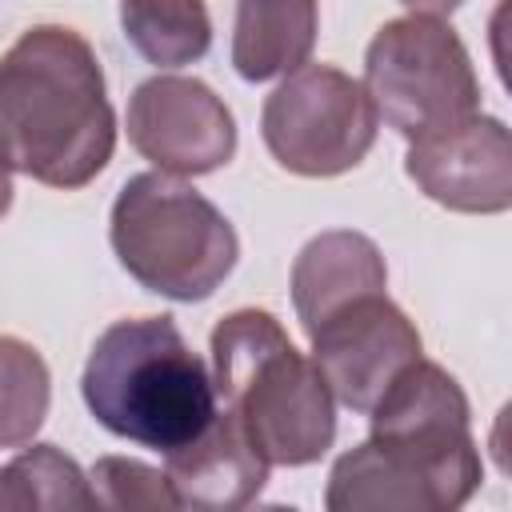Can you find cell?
Listing matches in <instances>:
<instances>
[{"label": "cell", "instance_id": "17", "mask_svg": "<svg viewBox=\"0 0 512 512\" xmlns=\"http://www.w3.org/2000/svg\"><path fill=\"white\" fill-rule=\"evenodd\" d=\"M96 508H112V512H168L180 508L176 492L168 484V476L144 460H128V456H100L88 472Z\"/></svg>", "mask_w": 512, "mask_h": 512}, {"label": "cell", "instance_id": "2", "mask_svg": "<svg viewBox=\"0 0 512 512\" xmlns=\"http://www.w3.org/2000/svg\"><path fill=\"white\" fill-rule=\"evenodd\" d=\"M116 148V112L92 44L36 24L0 56V160L48 188H84Z\"/></svg>", "mask_w": 512, "mask_h": 512}, {"label": "cell", "instance_id": "12", "mask_svg": "<svg viewBox=\"0 0 512 512\" xmlns=\"http://www.w3.org/2000/svg\"><path fill=\"white\" fill-rule=\"evenodd\" d=\"M384 288H388L384 256L364 232H348V228L320 232L300 248L292 264V308L304 332L316 328L340 304Z\"/></svg>", "mask_w": 512, "mask_h": 512}, {"label": "cell", "instance_id": "15", "mask_svg": "<svg viewBox=\"0 0 512 512\" xmlns=\"http://www.w3.org/2000/svg\"><path fill=\"white\" fill-rule=\"evenodd\" d=\"M96 508L92 484L56 444H32L0 468V512Z\"/></svg>", "mask_w": 512, "mask_h": 512}, {"label": "cell", "instance_id": "1", "mask_svg": "<svg viewBox=\"0 0 512 512\" xmlns=\"http://www.w3.org/2000/svg\"><path fill=\"white\" fill-rule=\"evenodd\" d=\"M468 396L440 364L416 356L368 408L372 436L328 472L332 512H452L484 480L468 432Z\"/></svg>", "mask_w": 512, "mask_h": 512}, {"label": "cell", "instance_id": "11", "mask_svg": "<svg viewBox=\"0 0 512 512\" xmlns=\"http://www.w3.org/2000/svg\"><path fill=\"white\" fill-rule=\"evenodd\" d=\"M268 468L272 464L252 448L244 428L224 408H216L212 424L196 440L164 456V476L176 492V504L204 512L252 504L268 484Z\"/></svg>", "mask_w": 512, "mask_h": 512}, {"label": "cell", "instance_id": "7", "mask_svg": "<svg viewBox=\"0 0 512 512\" xmlns=\"http://www.w3.org/2000/svg\"><path fill=\"white\" fill-rule=\"evenodd\" d=\"M376 108L364 84L332 64H300L264 100L260 132L272 160L296 176H340L376 144Z\"/></svg>", "mask_w": 512, "mask_h": 512}, {"label": "cell", "instance_id": "14", "mask_svg": "<svg viewBox=\"0 0 512 512\" xmlns=\"http://www.w3.org/2000/svg\"><path fill=\"white\" fill-rule=\"evenodd\" d=\"M120 28L156 68L196 64L212 48V16L204 0H120Z\"/></svg>", "mask_w": 512, "mask_h": 512}, {"label": "cell", "instance_id": "4", "mask_svg": "<svg viewBox=\"0 0 512 512\" xmlns=\"http://www.w3.org/2000/svg\"><path fill=\"white\" fill-rule=\"evenodd\" d=\"M212 384L216 404L268 464H312L336 440L324 376L264 308H236L212 328Z\"/></svg>", "mask_w": 512, "mask_h": 512}, {"label": "cell", "instance_id": "5", "mask_svg": "<svg viewBox=\"0 0 512 512\" xmlns=\"http://www.w3.org/2000/svg\"><path fill=\"white\" fill-rule=\"evenodd\" d=\"M108 240L120 268L148 292L196 304L208 300L236 268L240 240L228 216L200 196L184 176H132L108 220Z\"/></svg>", "mask_w": 512, "mask_h": 512}, {"label": "cell", "instance_id": "6", "mask_svg": "<svg viewBox=\"0 0 512 512\" xmlns=\"http://www.w3.org/2000/svg\"><path fill=\"white\" fill-rule=\"evenodd\" d=\"M364 92L404 140L432 136L480 112V80L452 24L440 16L388 20L364 52Z\"/></svg>", "mask_w": 512, "mask_h": 512}, {"label": "cell", "instance_id": "8", "mask_svg": "<svg viewBox=\"0 0 512 512\" xmlns=\"http://www.w3.org/2000/svg\"><path fill=\"white\" fill-rule=\"evenodd\" d=\"M312 364L324 376L332 400L352 412H368L392 376L420 356L416 324L388 300V292H364L316 328H308Z\"/></svg>", "mask_w": 512, "mask_h": 512}, {"label": "cell", "instance_id": "19", "mask_svg": "<svg viewBox=\"0 0 512 512\" xmlns=\"http://www.w3.org/2000/svg\"><path fill=\"white\" fill-rule=\"evenodd\" d=\"M12 208V168L0 160V216Z\"/></svg>", "mask_w": 512, "mask_h": 512}, {"label": "cell", "instance_id": "13", "mask_svg": "<svg viewBox=\"0 0 512 512\" xmlns=\"http://www.w3.org/2000/svg\"><path fill=\"white\" fill-rule=\"evenodd\" d=\"M316 0H240L232 28V64L248 84L296 72L316 44Z\"/></svg>", "mask_w": 512, "mask_h": 512}, {"label": "cell", "instance_id": "16", "mask_svg": "<svg viewBox=\"0 0 512 512\" xmlns=\"http://www.w3.org/2000/svg\"><path fill=\"white\" fill-rule=\"evenodd\" d=\"M52 400L44 356L20 336H0V448L28 444Z\"/></svg>", "mask_w": 512, "mask_h": 512}, {"label": "cell", "instance_id": "18", "mask_svg": "<svg viewBox=\"0 0 512 512\" xmlns=\"http://www.w3.org/2000/svg\"><path fill=\"white\" fill-rule=\"evenodd\" d=\"M408 12H420V16H448L452 8H460L464 0H400Z\"/></svg>", "mask_w": 512, "mask_h": 512}, {"label": "cell", "instance_id": "9", "mask_svg": "<svg viewBox=\"0 0 512 512\" xmlns=\"http://www.w3.org/2000/svg\"><path fill=\"white\" fill-rule=\"evenodd\" d=\"M128 140L172 176H204L236 156L228 104L196 76H152L128 100Z\"/></svg>", "mask_w": 512, "mask_h": 512}, {"label": "cell", "instance_id": "3", "mask_svg": "<svg viewBox=\"0 0 512 512\" xmlns=\"http://www.w3.org/2000/svg\"><path fill=\"white\" fill-rule=\"evenodd\" d=\"M80 392L96 424L164 456L196 440L220 408L212 368L172 316L108 324L88 352Z\"/></svg>", "mask_w": 512, "mask_h": 512}, {"label": "cell", "instance_id": "10", "mask_svg": "<svg viewBox=\"0 0 512 512\" xmlns=\"http://www.w3.org/2000/svg\"><path fill=\"white\" fill-rule=\"evenodd\" d=\"M404 172L428 200L452 212L496 216L512 208V140L496 116L476 112L452 128L412 140Z\"/></svg>", "mask_w": 512, "mask_h": 512}]
</instances>
